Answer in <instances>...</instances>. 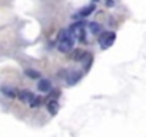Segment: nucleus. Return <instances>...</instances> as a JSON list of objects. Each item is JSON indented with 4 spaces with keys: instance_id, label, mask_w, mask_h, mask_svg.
Masks as SVG:
<instances>
[{
    "instance_id": "5",
    "label": "nucleus",
    "mask_w": 146,
    "mask_h": 137,
    "mask_svg": "<svg viewBox=\"0 0 146 137\" xmlns=\"http://www.w3.org/2000/svg\"><path fill=\"white\" fill-rule=\"evenodd\" d=\"M37 89H39V92H43V93L50 92V89H52V83H50V80H47V79H42V80H39V83H37Z\"/></svg>"
},
{
    "instance_id": "9",
    "label": "nucleus",
    "mask_w": 146,
    "mask_h": 137,
    "mask_svg": "<svg viewBox=\"0 0 146 137\" xmlns=\"http://www.w3.org/2000/svg\"><path fill=\"white\" fill-rule=\"evenodd\" d=\"M89 29H90L92 34H100V33L103 32L102 26H100L99 23H96V22H90V23H89Z\"/></svg>"
},
{
    "instance_id": "4",
    "label": "nucleus",
    "mask_w": 146,
    "mask_h": 137,
    "mask_svg": "<svg viewBox=\"0 0 146 137\" xmlns=\"http://www.w3.org/2000/svg\"><path fill=\"white\" fill-rule=\"evenodd\" d=\"M17 97H19L23 103H30L32 99L35 97V94L30 93L29 90H20V92H17Z\"/></svg>"
},
{
    "instance_id": "12",
    "label": "nucleus",
    "mask_w": 146,
    "mask_h": 137,
    "mask_svg": "<svg viewBox=\"0 0 146 137\" xmlns=\"http://www.w3.org/2000/svg\"><path fill=\"white\" fill-rule=\"evenodd\" d=\"M25 74L27 76V77H30V79H40V73L39 72H36V70H32V68H26L25 70Z\"/></svg>"
},
{
    "instance_id": "10",
    "label": "nucleus",
    "mask_w": 146,
    "mask_h": 137,
    "mask_svg": "<svg viewBox=\"0 0 146 137\" xmlns=\"http://www.w3.org/2000/svg\"><path fill=\"white\" fill-rule=\"evenodd\" d=\"M95 9H96V6H95V5H88L86 7H83V9L79 12V14H80V16H83V17H86V16L92 14V13L95 12Z\"/></svg>"
},
{
    "instance_id": "15",
    "label": "nucleus",
    "mask_w": 146,
    "mask_h": 137,
    "mask_svg": "<svg viewBox=\"0 0 146 137\" xmlns=\"http://www.w3.org/2000/svg\"><path fill=\"white\" fill-rule=\"evenodd\" d=\"M106 6L108 7H113L115 6V0H106Z\"/></svg>"
},
{
    "instance_id": "8",
    "label": "nucleus",
    "mask_w": 146,
    "mask_h": 137,
    "mask_svg": "<svg viewBox=\"0 0 146 137\" xmlns=\"http://www.w3.org/2000/svg\"><path fill=\"white\" fill-rule=\"evenodd\" d=\"M0 90H2L3 94H6L7 97H12V99L17 96V90L15 87H10V86H2V89H0Z\"/></svg>"
},
{
    "instance_id": "1",
    "label": "nucleus",
    "mask_w": 146,
    "mask_h": 137,
    "mask_svg": "<svg viewBox=\"0 0 146 137\" xmlns=\"http://www.w3.org/2000/svg\"><path fill=\"white\" fill-rule=\"evenodd\" d=\"M116 40V34L113 32H102L99 36V44L102 49H109Z\"/></svg>"
},
{
    "instance_id": "6",
    "label": "nucleus",
    "mask_w": 146,
    "mask_h": 137,
    "mask_svg": "<svg viewBox=\"0 0 146 137\" xmlns=\"http://www.w3.org/2000/svg\"><path fill=\"white\" fill-rule=\"evenodd\" d=\"M46 107H47V110H49V113H50V114H56V113H57V110H59V103H57V100H56V99H50V100L47 101Z\"/></svg>"
},
{
    "instance_id": "16",
    "label": "nucleus",
    "mask_w": 146,
    "mask_h": 137,
    "mask_svg": "<svg viewBox=\"0 0 146 137\" xmlns=\"http://www.w3.org/2000/svg\"><path fill=\"white\" fill-rule=\"evenodd\" d=\"M93 2H95V3H96V2H99V0H93Z\"/></svg>"
},
{
    "instance_id": "14",
    "label": "nucleus",
    "mask_w": 146,
    "mask_h": 137,
    "mask_svg": "<svg viewBox=\"0 0 146 137\" xmlns=\"http://www.w3.org/2000/svg\"><path fill=\"white\" fill-rule=\"evenodd\" d=\"M60 96V90H52L50 93H49V97L50 99H57Z\"/></svg>"
},
{
    "instance_id": "13",
    "label": "nucleus",
    "mask_w": 146,
    "mask_h": 137,
    "mask_svg": "<svg viewBox=\"0 0 146 137\" xmlns=\"http://www.w3.org/2000/svg\"><path fill=\"white\" fill-rule=\"evenodd\" d=\"M40 101H42V99L37 97V96H35L32 99V101H30V107H39L40 106Z\"/></svg>"
},
{
    "instance_id": "2",
    "label": "nucleus",
    "mask_w": 146,
    "mask_h": 137,
    "mask_svg": "<svg viewBox=\"0 0 146 137\" xmlns=\"http://www.w3.org/2000/svg\"><path fill=\"white\" fill-rule=\"evenodd\" d=\"M73 44H75V37L72 34H69L67 37L59 40V44H57V49L62 51V53H69L73 50Z\"/></svg>"
},
{
    "instance_id": "7",
    "label": "nucleus",
    "mask_w": 146,
    "mask_h": 137,
    "mask_svg": "<svg viewBox=\"0 0 146 137\" xmlns=\"http://www.w3.org/2000/svg\"><path fill=\"white\" fill-rule=\"evenodd\" d=\"M80 61L83 63L85 70H89L90 66H92V63H93V56H92L90 53H85V56L82 57V60H80Z\"/></svg>"
},
{
    "instance_id": "11",
    "label": "nucleus",
    "mask_w": 146,
    "mask_h": 137,
    "mask_svg": "<svg viewBox=\"0 0 146 137\" xmlns=\"http://www.w3.org/2000/svg\"><path fill=\"white\" fill-rule=\"evenodd\" d=\"M85 53H86V51H83V50H80V49H76V50H73V53H72V59L75 60V61H80L82 57L85 56Z\"/></svg>"
},
{
    "instance_id": "3",
    "label": "nucleus",
    "mask_w": 146,
    "mask_h": 137,
    "mask_svg": "<svg viewBox=\"0 0 146 137\" xmlns=\"http://www.w3.org/2000/svg\"><path fill=\"white\" fill-rule=\"evenodd\" d=\"M82 73H79V72H67L66 73V83H67V86H75L80 79H82Z\"/></svg>"
}]
</instances>
